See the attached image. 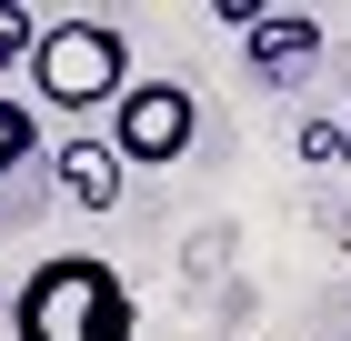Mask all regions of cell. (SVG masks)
<instances>
[{
	"label": "cell",
	"mask_w": 351,
	"mask_h": 341,
	"mask_svg": "<svg viewBox=\"0 0 351 341\" xmlns=\"http://www.w3.org/2000/svg\"><path fill=\"white\" fill-rule=\"evenodd\" d=\"M21 161H40V121H30V101H10V91H0V181H10Z\"/></svg>",
	"instance_id": "obj_6"
},
{
	"label": "cell",
	"mask_w": 351,
	"mask_h": 341,
	"mask_svg": "<svg viewBox=\"0 0 351 341\" xmlns=\"http://www.w3.org/2000/svg\"><path fill=\"white\" fill-rule=\"evenodd\" d=\"M301 151L331 161V171H351V131H341V121H311V131H301Z\"/></svg>",
	"instance_id": "obj_8"
},
{
	"label": "cell",
	"mask_w": 351,
	"mask_h": 341,
	"mask_svg": "<svg viewBox=\"0 0 351 341\" xmlns=\"http://www.w3.org/2000/svg\"><path fill=\"white\" fill-rule=\"evenodd\" d=\"M201 110H191V80H131L110 101V151L121 161H181Z\"/></svg>",
	"instance_id": "obj_3"
},
{
	"label": "cell",
	"mask_w": 351,
	"mask_h": 341,
	"mask_svg": "<svg viewBox=\"0 0 351 341\" xmlns=\"http://www.w3.org/2000/svg\"><path fill=\"white\" fill-rule=\"evenodd\" d=\"M30 51H40L30 10H21V0H0V71H10V60H30Z\"/></svg>",
	"instance_id": "obj_7"
},
{
	"label": "cell",
	"mask_w": 351,
	"mask_h": 341,
	"mask_svg": "<svg viewBox=\"0 0 351 341\" xmlns=\"http://www.w3.org/2000/svg\"><path fill=\"white\" fill-rule=\"evenodd\" d=\"M131 331H141L131 281L101 251H51L10 291V341H131Z\"/></svg>",
	"instance_id": "obj_1"
},
{
	"label": "cell",
	"mask_w": 351,
	"mask_h": 341,
	"mask_svg": "<svg viewBox=\"0 0 351 341\" xmlns=\"http://www.w3.org/2000/svg\"><path fill=\"white\" fill-rule=\"evenodd\" d=\"M60 191H71V201L81 211H110L121 201V151H110V141H60Z\"/></svg>",
	"instance_id": "obj_5"
},
{
	"label": "cell",
	"mask_w": 351,
	"mask_h": 341,
	"mask_svg": "<svg viewBox=\"0 0 351 341\" xmlns=\"http://www.w3.org/2000/svg\"><path fill=\"white\" fill-rule=\"evenodd\" d=\"M30 80H40V101L51 110H101L131 91V40L90 10H60L40 21V51H30Z\"/></svg>",
	"instance_id": "obj_2"
},
{
	"label": "cell",
	"mask_w": 351,
	"mask_h": 341,
	"mask_svg": "<svg viewBox=\"0 0 351 341\" xmlns=\"http://www.w3.org/2000/svg\"><path fill=\"white\" fill-rule=\"evenodd\" d=\"M251 40V71L261 80H301L311 60H322V21H301V10H281V21H261V30H241Z\"/></svg>",
	"instance_id": "obj_4"
}]
</instances>
